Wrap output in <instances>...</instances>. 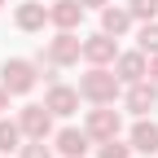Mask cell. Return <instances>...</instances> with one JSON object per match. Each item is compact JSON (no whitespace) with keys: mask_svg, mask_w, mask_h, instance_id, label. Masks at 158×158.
Returning a JSON list of instances; mask_svg holds the SVG:
<instances>
[{"mask_svg":"<svg viewBox=\"0 0 158 158\" xmlns=\"http://www.w3.org/2000/svg\"><path fill=\"white\" fill-rule=\"evenodd\" d=\"M114 57H118V40L106 35V31H97L84 40V62L88 66H114Z\"/></svg>","mask_w":158,"mask_h":158,"instance_id":"7","label":"cell"},{"mask_svg":"<svg viewBox=\"0 0 158 158\" xmlns=\"http://www.w3.org/2000/svg\"><path fill=\"white\" fill-rule=\"evenodd\" d=\"M114 75H118V84H136V79H149V57L141 48H132V53H118L114 57Z\"/></svg>","mask_w":158,"mask_h":158,"instance_id":"8","label":"cell"},{"mask_svg":"<svg viewBox=\"0 0 158 158\" xmlns=\"http://www.w3.org/2000/svg\"><path fill=\"white\" fill-rule=\"evenodd\" d=\"M44 106L53 110V118H70V114L79 110V88H70V84H48Z\"/></svg>","mask_w":158,"mask_h":158,"instance_id":"9","label":"cell"},{"mask_svg":"<svg viewBox=\"0 0 158 158\" xmlns=\"http://www.w3.org/2000/svg\"><path fill=\"white\" fill-rule=\"evenodd\" d=\"M136 48H141L145 57L158 53V18H154V22H141V31H136Z\"/></svg>","mask_w":158,"mask_h":158,"instance_id":"16","label":"cell"},{"mask_svg":"<svg viewBox=\"0 0 158 158\" xmlns=\"http://www.w3.org/2000/svg\"><path fill=\"white\" fill-rule=\"evenodd\" d=\"M13 22H18V31H44L48 27V5L44 0H22L18 13H13Z\"/></svg>","mask_w":158,"mask_h":158,"instance_id":"12","label":"cell"},{"mask_svg":"<svg viewBox=\"0 0 158 158\" xmlns=\"http://www.w3.org/2000/svg\"><path fill=\"white\" fill-rule=\"evenodd\" d=\"M84 5H79V0H53L48 5V22L57 27V31H75L79 22H84Z\"/></svg>","mask_w":158,"mask_h":158,"instance_id":"11","label":"cell"},{"mask_svg":"<svg viewBox=\"0 0 158 158\" xmlns=\"http://www.w3.org/2000/svg\"><path fill=\"white\" fill-rule=\"evenodd\" d=\"M18 127H22L27 141H48V136H53V110L31 101V106L18 110Z\"/></svg>","mask_w":158,"mask_h":158,"instance_id":"4","label":"cell"},{"mask_svg":"<svg viewBox=\"0 0 158 158\" xmlns=\"http://www.w3.org/2000/svg\"><path fill=\"white\" fill-rule=\"evenodd\" d=\"M22 127H18V118H0V154H13V149H22Z\"/></svg>","mask_w":158,"mask_h":158,"instance_id":"15","label":"cell"},{"mask_svg":"<svg viewBox=\"0 0 158 158\" xmlns=\"http://www.w3.org/2000/svg\"><path fill=\"white\" fill-rule=\"evenodd\" d=\"M18 154H22V158H53V149H48L44 141H27L22 149H18Z\"/></svg>","mask_w":158,"mask_h":158,"instance_id":"19","label":"cell"},{"mask_svg":"<svg viewBox=\"0 0 158 158\" xmlns=\"http://www.w3.org/2000/svg\"><path fill=\"white\" fill-rule=\"evenodd\" d=\"M79 97L92 106H114L123 97V84H118L114 66H88V75H79Z\"/></svg>","mask_w":158,"mask_h":158,"instance_id":"1","label":"cell"},{"mask_svg":"<svg viewBox=\"0 0 158 158\" xmlns=\"http://www.w3.org/2000/svg\"><path fill=\"white\" fill-rule=\"evenodd\" d=\"M40 57H44V62H53V66H75L79 57H84V40H79L75 31H57Z\"/></svg>","mask_w":158,"mask_h":158,"instance_id":"3","label":"cell"},{"mask_svg":"<svg viewBox=\"0 0 158 158\" xmlns=\"http://www.w3.org/2000/svg\"><path fill=\"white\" fill-rule=\"evenodd\" d=\"M97 158H132V141H118V136L97 141Z\"/></svg>","mask_w":158,"mask_h":158,"instance_id":"17","label":"cell"},{"mask_svg":"<svg viewBox=\"0 0 158 158\" xmlns=\"http://www.w3.org/2000/svg\"><path fill=\"white\" fill-rule=\"evenodd\" d=\"M127 13L136 22H154L158 18V0H127Z\"/></svg>","mask_w":158,"mask_h":158,"instance_id":"18","label":"cell"},{"mask_svg":"<svg viewBox=\"0 0 158 158\" xmlns=\"http://www.w3.org/2000/svg\"><path fill=\"white\" fill-rule=\"evenodd\" d=\"M79 5H84V9H106L110 0H79Z\"/></svg>","mask_w":158,"mask_h":158,"instance_id":"20","label":"cell"},{"mask_svg":"<svg viewBox=\"0 0 158 158\" xmlns=\"http://www.w3.org/2000/svg\"><path fill=\"white\" fill-rule=\"evenodd\" d=\"M53 145H57L62 158H84L88 145H92V136H88L84 127H62V132H53Z\"/></svg>","mask_w":158,"mask_h":158,"instance_id":"10","label":"cell"},{"mask_svg":"<svg viewBox=\"0 0 158 158\" xmlns=\"http://www.w3.org/2000/svg\"><path fill=\"white\" fill-rule=\"evenodd\" d=\"M132 22H136V18L127 13V5H114V0H110V5L101 9V31H106V35H114V40H118V35H127V31H132Z\"/></svg>","mask_w":158,"mask_h":158,"instance_id":"14","label":"cell"},{"mask_svg":"<svg viewBox=\"0 0 158 158\" xmlns=\"http://www.w3.org/2000/svg\"><path fill=\"white\" fill-rule=\"evenodd\" d=\"M84 132L92 136V141H110V136L123 132V114L110 110V106H92L88 118H84Z\"/></svg>","mask_w":158,"mask_h":158,"instance_id":"5","label":"cell"},{"mask_svg":"<svg viewBox=\"0 0 158 158\" xmlns=\"http://www.w3.org/2000/svg\"><path fill=\"white\" fill-rule=\"evenodd\" d=\"M5 110H9V88L0 84V114H5Z\"/></svg>","mask_w":158,"mask_h":158,"instance_id":"21","label":"cell"},{"mask_svg":"<svg viewBox=\"0 0 158 158\" xmlns=\"http://www.w3.org/2000/svg\"><path fill=\"white\" fill-rule=\"evenodd\" d=\"M0 9H5V0H0Z\"/></svg>","mask_w":158,"mask_h":158,"instance_id":"23","label":"cell"},{"mask_svg":"<svg viewBox=\"0 0 158 158\" xmlns=\"http://www.w3.org/2000/svg\"><path fill=\"white\" fill-rule=\"evenodd\" d=\"M149 79H154V84H158V53L149 57Z\"/></svg>","mask_w":158,"mask_h":158,"instance_id":"22","label":"cell"},{"mask_svg":"<svg viewBox=\"0 0 158 158\" xmlns=\"http://www.w3.org/2000/svg\"><path fill=\"white\" fill-rule=\"evenodd\" d=\"M123 106L141 118V114H149L154 106H158V84L154 79H136V84H127L123 88Z\"/></svg>","mask_w":158,"mask_h":158,"instance_id":"6","label":"cell"},{"mask_svg":"<svg viewBox=\"0 0 158 158\" xmlns=\"http://www.w3.org/2000/svg\"><path fill=\"white\" fill-rule=\"evenodd\" d=\"M0 84L9 88V97H27L40 84V62H31V57H9L0 66Z\"/></svg>","mask_w":158,"mask_h":158,"instance_id":"2","label":"cell"},{"mask_svg":"<svg viewBox=\"0 0 158 158\" xmlns=\"http://www.w3.org/2000/svg\"><path fill=\"white\" fill-rule=\"evenodd\" d=\"M127 141H132V154H158V123L141 114L132 123V136H127Z\"/></svg>","mask_w":158,"mask_h":158,"instance_id":"13","label":"cell"}]
</instances>
